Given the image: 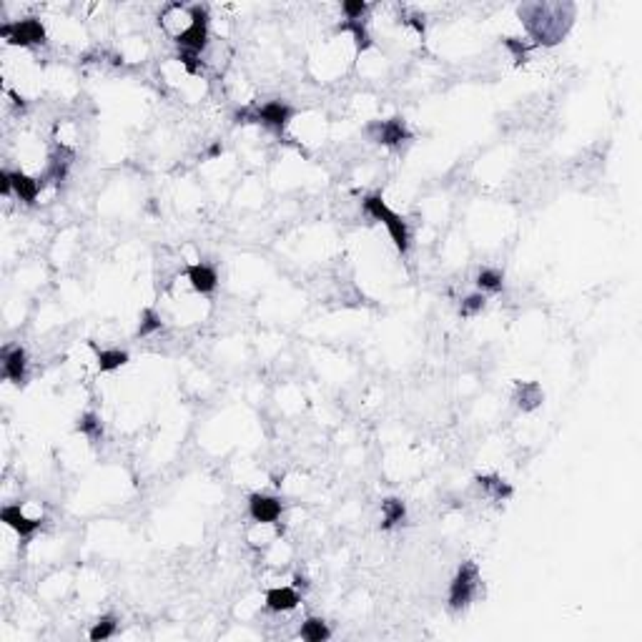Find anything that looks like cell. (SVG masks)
<instances>
[{
	"instance_id": "cell-14",
	"label": "cell",
	"mask_w": 642,
	"mask_h": 642,
	"mask_svg": "<svg viewBox=\"0 0 642 642\" xmlns=\"http://www.w3.org/2000/svg\"><path fill=\"white\" fill-rule=\"evenodd\" d=\"M517 404L522 406L525 411H532V409H537L540 406V402H542V389H540V384L537 381H527V384H520L517 386Z\"/></svg>"
},
{
	"instance_id": "cell-6",
	"label": "cell",
	"mask_w": 642,
	"mask_h": 642,
	"mask_svg": "<svg viewBox=\"0 0 642 642\" xmlns=\"http://www.w3.org/2000/svg\"><path fill=\"white\" fill-rule=\"evenodd\" d=\"M249 512L251 517L261 525H274L281 517V502L277 497H266V495H251L249 500Z\"/></svg>"
},
{
	"instance_id": "cell-12",
	"label": "cell",
	"mask_w": 642,
	"mask_h": 642,
	"mask_svg": "<svg viewBox=\"0 0 642 642\" xmlns=\"http://www.w3.org/2000/svg\"><path fill=\"white\" fill-rule=\"evenodd\" d=\"M10 181H13V191L20 201H26V204H35V199H38V193H40V181L38 179H31V176L15 171V174H10Z\"/></svg>"
},
{
	"instance_id": "cell-16",
	"label": "cell",
	"mask_w": 642,
	"mask_h": 642,
	"mask_svg": "<svg viewBox=\"0 0 642 642\" xmlns=\"http://www.w3.org/2000/svg\"><path fill=\"white\" fill-rule=\"evenodd\" d=\"M302 637L306 642H324L331 637V629H329L327 623L319 620V617H308L306 623L302 625Z\"/></svg>"
},
{
	"instance_id": "cell-2",
	"label": "cell",
	"mask_w": 642,
	"mask_h": 642,
	"mask_svg": "<svg viewBox=\"0 0 642 642\" xmlns=\"http://www.w3.org/2000/svg\"><path fill=\"white\" fill-rule=\"evenodd\" d=\"M477 579H479V570L475 562H464L456 570L454 579L450 584V607L452 610H464L477 592Z\"/></svg>"
},
{
	"instance_id": "cell-20",
	"label": "cell",
	"mask_w": 642,
	"mask_h": 642,
	"mask_svg": "<svg viewBox=\"0 0 642 642\" xmlns=\"http://www.w3.org/2000/svg\"><path fill=\"white\" fill-rule=\"evenodd\" d=\"M78 431H83L85 437L96 442V439L103 437V424L96 414H83V417L78 419Z\"/></svg>"
},
{
	"instance_id": "cell-21",
	"label": "cell",
	"mask_w": 642,
	"mask_h": 642,
	"mask_svg": "<svg viewBox=\"0 0 642 642\" xmlns=\"http://www.w3.org/2000/svg\"><path fill=\"white\" fill-rule=\"evenodd\" d=\"M116 617L113 615H106V617H101L96 625H93V629H90V640L93 642H98V640H108L113 632H116Z\"/></svg>"
},
{
	"instance_id": "cell-9",
	"label": "cell",
	"mask_w": 642,
	"mask_h": 642,
	"mask_svg": "<svg viewBox=\"0 0 642 642\" xmlns=\"http://www.w3.org/2000/svg\"><path fill=\"white\" fill-rule=\"evenodd\" d=\"M372 131H377V143H384V146H399L409 138V131H406L402 118L377 123V126H372Z\"/></svg>"
},
{
	"instance_id": "cell-25",
	"label": "cell",
	"mask_w": 642,
	"mask_h": 642,
	"mask_svg": "<svg viewBox=\"0 0 642 642\" xmlns=\"http://www.w3.org/2000/svg\"><path fill=\"white\" fill-rule=\"evenodd\" d=\"M341 8L347 13V20H361V15L366 13V3H361V0H349Z\"/></svg>"
},
{
	"instance_id": "cell-8",
	"label": "cell",
	"mask_w": 642,
	"mask_h": 642,
	"mask_svg": "<svg viewBox=\"0 0 642 642\" xmlns=\"http://www.w3.org/2000/svg\"><path fill=\"white\" fill-rule=\"evenodd\" d=\"M0 520L6 522L10 529H15L20 537H31V534L35 532V529H40V525H43L40 520H31V517H26V514L20 512L18 504L3 507V512H0Z\"/></svg>"
},
{
	"instance_id": "cell-5",
	"label": "cell",
	"mask_w": 642,
	"mask_h": 642,
	"mask_svg": "<svg viewBox=\"0 0 642 642\" xmlns=\"http://www.w3.org/2000/svg\"><path fill=\"white\" fill-rule=\"evenodd\" d=\"M0 35L13 45L45 43V28H43V23L35 18L18 20V23H6V26H0Z\"/></svg>"
},
{
	"instance_id": "cell-23",
	"label": "cell",
	"mask_w": 642,
	"mask_h": 642,
	"mask_svg": "<svg viewBox=\"0 0 642 642\" xmlns=\"http://www.w3.org/2000/svg\"><path fill=\"white\" fill-rule=\"evenodd\" d=\"M158 329H160L158 314H156L154 308H146V311H143V316H141V327H138V334L148 336V334H154V331H158Z\"/></svg>"
},
{
	"instance_id": "cell-1",
	"label": "cell",
	"mask_w": 642,
	"mask_h": 642,
	"mask_svg": "<svg viewBox=\"0 0 642 642\" xmlns=\"http://www.w3.org/2000/svg\"><path fill=\"white\" fill-rule=\"evenodd\" d=\"M364 211L386 226V231H389V236H392V241H394V246L399 249V254H406V251H409V241H411L409 226H406V221L402 219V216H397V213H394L392 208L379 199V196H366Z\"/></svg>"
},
{
	"instance_id": "cell-4",
	"label": "cell",
	"mask_w": 642,
	"mask_h": 642,
	"mask_svg": "<svg viewBox=\"0 0 642 642\" xmlns=\"http://www.w3.org/2000/svg\"><path fill=\"white\" fill-rule=\"evenodd\" d=\"M206 40H208V13H206V8L193 6L191 26L176 35V43L181 45V51L201 53L206 48Z\"/></svg>"
},
{
	"instance_id": "cell-19",
	"label": "cell",
	"mask_w": 642,
	"mask_h": 642,
	"mask_svg": "<svg viewBox=\"0 0 642 642\" xmlns=\"http://www.w3.org/2000/svg\"><path fill=\"white\" fill-rule=\"evenodd\" d=\"M477 484H479L481 489H487L495 500H507V497H512V487H509L504 479H500V477H477Z\"/></svg>"
},
{
	"instance_id": "cell-7",
	"label": "cell",
	"mask_w": 642,
	"mask_h": 642,
	"mask_svg": "<svg viewBox=\"0 0 642 642\" xmlns=\"http://www.w3.org/2000/svg\"><path fill=\"white\" fill-rule=\"evenodd\" d=\"M26 372H28V356L23 347H13L3 352V374L13 384H23L26 381Z\"/></svg>"
},
{
	"instance_id": "cell-24",
	"label": "cell",
	"mask_w": 642,
	"mask_h": 642,
	"mask_svg": "<svg viewBox=\"0 0 642 642\" xmlns=\"http://www.w3.org/2000/svg\"><path fill=\"white\" fill-rule=\"evenodd\" d=\"M481 308H484V296L472 294L462 302V316H475L477 311H481Z\"/></svg>"
},
{
	"instance_id": "cell-11",
	"label": "cell",
	"mask_w": 642,
	"mask_h": 642,
	"mask_svg": "<svg viewBox=\"0 0 642 642\" xmlns=\"http://www.w3.org/2000/svg\"><path fill=\"white\" fill-rule=\"evenodd\" d=\"M299 604V592L294 587H274L266 592V607L271 612H291Z\"/></svg>"
},
{
	"instance_id": "cell-18",
	"label": "cell",
	"mask_w": 642,
	"mask_h": 642,
	"mask_svg": "<svg viewBox=\"0 0 642 642\" xmlns=\"http://www.w3.org/2000/svg\"><path fill=\"white\" fill-rule=\"evenodd\" d=\"M71 158H73V154L71 151H65V148H60L56 156H51V163H48V179L63 181L65 174H68V166H71Z\"/></svg>"
},
{
	"instance_id": "cell-27",
	"label": "cell",
	"mask_w": 642,
	"mask_h": 642,
	"mask_svg": "<svg viewBox=\"0 0 642 642\" xmlns=\"http://www.w3.org/2000/svg\"><path fill=\"white\" fill-rule=\"evenodd\" d=\"M504 43L512 48L514 53H517V58H525V53H527V48L522 43H514V38H504Z\"/></svg>"
},
{
	"instance_id": "cell-17",
	"label": "cell",
	"mask_w": 642,
	"mask_h": 642,
	"mask_svg": "<svg viewBox=\"0 0 642 642\" xmlns=\"http://www.w3.org/2000/svg\"><path fill=\"white\" fill-rule=\"evenodd\" d=\"M336 31L339 33H354V40H356V48H359V51L372 48V35L366 33V28H364L361 20H344V23L336 26Z\"/></svg>"
},
{
	"instance_id": "cell-13",
	"label": "cell",
	"mask_w": 642,
	"mask_h": 642,
	"mask_svg": "<svg viewBox=\"0 0 642 642\" xmlns=\"http://www.w3.org/2000/svg\"><path fill=\"white\" fill-rule=\"evenodd\" d=\"M90 347L96 349L98 354V369L101 372H116L129 361V354L121 352V349H98L96 344H90Z\"/></svg>"
},
{
	"instance_id": "cell-26",
	"label": "cell",
	"mask_w": 642,
	"mask_h": 642,
	"mask_svg": "<svg viewBox=\"0 0 642 642\" xmlns=\"http://www.w3.org/2000/svg\"><path fill=\"white\" fill-rule=\"evenodd\" d=\"M10 191H13V181H10V174H8V171H3V174H0V193L8 196Z\"/></svg>"
},
{
	"instance_id": "cell-15",
	"label": "cell",
	"mask_w": 642,
	"mask_h": 642,
	"mask_svg": "<svg viewBox=\"0 0 642 642\" xmlns=\"http://www.w3.org/2000/svg\"><path fill=\"white\" fill-rule=\"evenodd\" d=\"M381 512H384V522H381V527H384V529H392L394 525H399V522L406 517L404 502L394 500V497H389V500L381 502Z\"/></svg>"
},
{
	"instance_id": "cell-22",
	"label": "cell",
	"mask_w": 642,
	"mask_h": 642,
	"mask_svg": "<svg viewBox=\"0 0 642 642\" xmlns=\"http://www.w3.org/2000/svg\"><path fill=\"white\" fill-rule=\"evenodd\" d=\"M477 283H479V289H484V291H500L502 289V274L495 269H484V271H479Z\"/></svg>"
},
{
	"instance_id": "cell-3",
	"label": "cell",
	"mask_w": 642,
	"mask_h": 642,
	"mask_svg": "<svg viewBox=\"0 0 642 642\" xmlns=\"http://www.w3.org/2000/svg\"><path fill=\"white\" fill-rule=\"evenodd\" d=\"M291 116H294L291 106H286V103H281V101H271V103H263L261 108H256V110H241L236 118L238 121L244 118L246 123H263V126H269V129L283 131L286 129V123L291 121Z\"/></svg>"
},
{
	"instance_id": "cell-28",
	"label": "cell",
	"mask_w": 642,
	"mask_h": 642,
	"mask_svg": "<svg viewBox=\"0 0 642 642\" xmlns=\"http://www.w3.org/2000/svg\"><path fill=\"white\" fill-rule=\"evenodd\" d=\"M294 584H296V587H302V590H306V587H308L306 577H302V575H296V577H294Z\"/></svg>"
},
{
	"instance_id": "cell-10",
	"label": "cell",
	"mask_w": 642,
	"mask_h": 642,
	"mask_svg": "<svg viewBox=\"0 0 642 642\" xmlns=\"http://www.w3.org/2000/svg\"><path fill=\"white\" fill-rule=\"evenodd\" d=\"M186 277L199 294H211V291L216 289V283H219L216 271H213L211 266H206V263H193V266H188Z\"/></svg>"
}]
</instances>
